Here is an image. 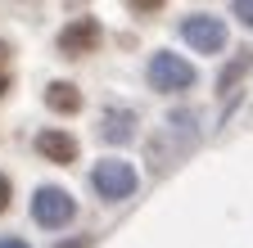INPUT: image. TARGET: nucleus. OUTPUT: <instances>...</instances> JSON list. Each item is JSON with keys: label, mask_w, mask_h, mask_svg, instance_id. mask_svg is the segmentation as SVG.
Wrapping results in <instances>:
<instances>
[{"label": "nucleus", "mask_w": 253, "mask_h": 248, "mask_svg": "<svg viewBox=\"0 0 253 248\" xmlns=\"http://www.w3.org/2000/svg\"><path fill=\"white\" fill-rule=\"evenodd\" d=\"M73 212H77L73 194H68V190H59V185H41V190L32 194V221L45 226V230L68 226V221H73Z\"/></svg>", "instance_id": "f257e3e1"}, {"label": "nucleus", "mask_w": 253, "mask_h": 248, "mask_svg": "<svg viewBox=\"0 0 253 248\" xmlns=\"http://www.w3.org/2000/svg\"><path fill=\"white\" fill-rule=\"evenodd\" d=\"M195 68L185 64L181 54H172V50H154V59H149V81H154V90H190L195 86Z\"/></svg>", "instance_id": "f03ea898"}, {"label": "nucleus", "mask_w": 253, "mask_h": 248, "mask_svg": "<svg viewBox=\"0 0 253 248\" xmlns=\"http://www.w3.org/2000/svg\"><path fill=\"white\" fill-rule=\"evenodd\" d=\"M90 180H95V190H100L104 199H131L136 194V167L131 163H122V158H104V163H95V172H90Z\"/></svg>", "instance_id": "7ed1b4c3"}, {"label": "nucleus", "mask_w": 253, "mask_h": 248, "mask_svg": "<svg viewBox=\"0 0 253 248\" xmlns=\"http://www.w3.org/2000/svg\"><path fill=\"white\" fill-rule=\"evenodd\" d=\"M181 36L190 41V50H199V54H217L221 45H226V23L212 18V14H190L181 23Z\"/></svg>", "instance_id": "20e7f679"}, {"label": "nucleus", "mask_w": 253, "mask_h": 248, "mask_svg": "<svg viewBox=\"0 0 253 248\" xmlns=\"http://www.w3.org/2000/svg\"><path fill=\"white\" fill-rule=\"evenodd\" d=\"M100 41H104V27H100V18H73V23L59 32V50L68 54V59L95 54V50H100Z\"/></svg>", "instance_id": "39448f33"}, {"label": "nucleus", "mask_w": 253, "mask_h": 248, "mask_svg": "<svg viewBox=\"0 0 253 248\" xmlns=\"http://www.w3.org/2000/svg\"><path fill=\"white\" fill-rule=\"evenodd\" d=\"M37 153H41L45 163L68 167V163H77V140H73L68 131H41V136H37Z\"/></svg>", "instance_id": "423d86ee"}, {"label": "nucleus", "mask_w": 253, "mask_h": 248, "mask_svg": "<svg viewBox=\"0 0 253 248\" xmlns=\"http://www.w3.org/2000/svg\"><path fill=\"white\" fill-rule=\"evenodd\" d=\"M45 108H54V113H82V90L73 86V81H50L45 86Z\"/></svg>", "instance_id": "0eeeda50"}, {"label": "nucleus", "mask_w": 253, "mask_h": 248, "mask_svg": "<svg viewBox=\"0 0 253 248\" xmlns=\"http://www.w3.org/2000/svg\"><path fill=\"white\" fill-rule=\"evenodd\" d=\"M131 122H136V117L126 113V108H122V113H109V117H104V127H100V136H104V140H118V144H126V140L136 136V131H131Z\"/></svg>", "instance_id": "6e6552de"}, {"label": "nucleus", "mask_w": 253, "mask_h": 248, "mask_svg": "<svg viewBox=\"0 0 253 248\" xmlns=\"http://www.w3.org/2000/svg\"><path fill=\"white\" fill-rule=\"evenodd\" d=\"M9 72H14V50H9V41H0V95L9 86Z\"/></svg>", "instance_id": "1a4fd4ad"}, {"label": "nucleus", "mask_w": 253, "mask_h": 248, "mask_svg": "<svg viewBox=\"0 0 253 248\" xmlns=\"http://www.w3.org/2000/svg\"><path fill=\"white\" fill-rule=\"evenodd\" d=\"M231 14H235L244 27H253V0H235V5H231Z\"/></svg>", "instance_id": "9d476101"}, {"label": "nucleus", "mask_w": 253, "mask_h": 248, "mask_svg": "<svg viewBox=\"0 0 253 248\" xmlns=\"http://www.w3.org/2000/svg\"><path fill=\"white\" fill-rule=\"evenodd\" d=\"M9 194H14V185H9V176H5V172H0V212L9 208Z\"/></svg>", "instance_id": "9b49d317"}, {"label": "nucleus", "mask_w": 253, "mask_h": 248, "mask_svg": "<svg viewBox=\"0 0 253 248\" xmlns=\"http://www.w3.org/2000/svg\"><path fill=\"white\" fill-rule=\"evenodd\" d=\"M0 248H27L23 239H14V235H5V239H0Z\"/></svg>", "instance_id": "f8f14e48"}, {"label": "nucleus", "mask_w": 253, "mask_h": 248, "mask_svg": "<svg viewBox=\"0 0 253 248\" xmlns=\"http://www.w3.org/2000/svg\"><path fill=\"white\" fill-rule=\"evenodd\" d=\"M54 248H86V239H63V244H54Z\"/></svg>", "instance_id": "ddd939ff"}]
</instances>
